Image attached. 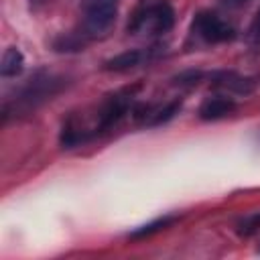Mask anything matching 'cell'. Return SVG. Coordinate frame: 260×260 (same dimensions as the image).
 <instances>
[{"label": "cell", "instance_id": "cell-1", "mask_svg": "<svg viewBox=\"0 0 260 260\" xmlns=\"http://www.w3.org/2000/svg\"><path fill=\"white\" fill-rule=\"evenodd\" d=\"M65 85H67V79L65 77H59V75L39 73V75L30 77L16 91V95L12 100H6L4 102V106H2V118L8 120L10 112L24 114V112H30V110L39 108L47 100H53Z\"/></svg>", "mask_w": 260, "mask_h": 260}, {"label": "cell", "instance_id": "cell-2", "mask_svg": "<svg viewBox=\"0 0 260 260\" xmlns=\"http://www.w3.org/2000/svg\"><path fill=\"white\" fill-rule=\"evenodd\" d=\"M175 24V10L169 0H154L134 12L128 22V32L134 35H167Z\"/></svg>", "mask_w": 260, "mask_h": 260}, {"label": "cell", "instance_id": "cell-3", "mask_svg": "<svg viewBox=\"0 0 260 260\" xmlns=\"http://www.w3.org/2000/svg\"><path fill=\"white\" fill-rule=\"evenodd\" d=\"M120 0H85L81 8V24L77 32L89 41L104 37L116 22Z\"/></svg>", "mask_w": 260, "mask_h": 260}, {"label": "cell", "instance_id": "cell-4", "mask_svg": "<svg viewBox=\"0 0 260 260\" xmlns=\"http://www.w3.org/2000/svg\"><path fill=\"white\" fill-rule=\"evenodd\" d=\"M134 89L136 87H126V89H120V91H114L112 95H108L102 104H100V108H98V112H95V122H93V126H91V132H93V136H98V134H102V132H106V130H110L112 126H116L126 114H130L132 112V104H134Z\"/></svg>", "mask_w": 260, "mask_h": 260}, {"label": "cell", "instance_id": "cell-5", "mask_svg": "<svg viewBox=\"0 0 260 260\" xmlns=\"http://www.w3.org/2000/svg\"><path fill=\"white\" fill-rule=\"evenodd\" d=\"M191 35L205 45H217V43L232 41L236 37V28L228 20H223L219 14L203 10L195 14L191 22Z\"/></svg>", "mask_w": 260, "mask_h": 260}, {"label": "cell", "instance_id": "cell-6", "mask_svg": "<svg viewBox=\"0 0 260 260\" xmlns=\"http://www.w3.org/2000/svg\"><path fill=\"white\" fill-rule=\"evenodd\" d=\"M181 110V100H173L167 104H136L132 108V116L142 126H160L169 122Z\"/></svg>", "mask_w": 260, "mask_h": 260}, {"label": "cell", "instance_id": "cell-7", "mask_svg": "<svg viewBox=\"0 0 260 260\" xmlns=\"http://www.w3.org/2000/svg\"><path fill=\"white\" fill-rule=\"evenodd\" d=\"M156 49L158 47H150V49H128V51L118 53L116 57L108 59L104 63V69L106 71H116V73L130 71V69L142 65V63H148L156 55Z\"/></svg>", "mask_w": 260, "mask_h": 260}, {"label": "cell", "instance_id": "cell-8", "mask_svg": "<svg viewBox=\"0 0 260 260\" xmlns=\"http://www.w3.org/2000/svg\"><path fill=\"white\" fill-rule=\"evenodd\" d=\"M209 79L213 85H217L230 93H240V95L252 93V89L256 85V81L252 77H244L236 71H215L209 75Z\"/></svg>", "mask_w": 260, "mask_h": 260}, {"label": "cell", "instance_id": "cell-9", "mask_svg": "<svg viewBox=\"0 0 260 260\" xmlns=\"http://www.w3.org/2000/svg\"><path fill=\"white\" fill-rule=\"evenodd\" d=\"M238 108V104L228 98V95H211V98H205L197 110L199 118L205 120V122H211V120H221L230 114H234Z\"/></svg>", "mask_w": 260, "mask_h": 260}, {"label": "cell", "instance_id": "cell-10", "mask_svg": "<svg viewBox=\"0 0 260 260\" xmlns=\"http://www.w3.org/2000/svg\"><path fill=\"white\" fill-rule=\"evenodd\" d=\"M22 69H24V57H22L20 49L8 47L2 55V61H0V75L2 77H16L22 73Z\"/></svg>", "mask_w": 260, "mask_h": 260}, {"label": "cell", "instance_id": "cell-11", "mask_svg": "<svg viewBox=\"0 0 260 260\" xmlns=\"http://www.w3.org/2000/svg\"><path fill=\"white\" fill-rule=\"evenodd\" d=\"M175 219H177L175 215H165V217H158V219H154V221H150V223H144V225H140L138 230H134V232L130 234V238H132V240H138V238L152 236V234H156V232H160V230L169 228V225H171Z\"/></svg>", "mask_w": 260, "mask_h": 260}, {"label": "cell", "instance_id": "cell-12", "mask_svg": "<svg viewBox=\"0 0 260 260\" xmlns=\"http://www.w3.org/2000/svg\"><path fill=\"white\" fill-rule=\"evenodd\" d=\"M258 230H260V211L258 213H252V215H246L244 219L238 221V228H236V232L240 236H252Z\"/></svg>", "mask_w": 260, "mask_h": 260}, {"label": "cell", "instance_id": "cell-13", "mask_svg": "<svg viewBox=\"0 0 260 260\" xmlns=\"http://www.w3.org/2000/svg\"><path fill=\"white\" fill-rule=\"evenodd\" d=\"M201 79H203L201 71H185V73H179L175 77V83H179V85H197Z\"/></svg>", "mask_w": 260, "mask_h": 260}, {"label": "cell", "instance_id": "cell-14", "mask_svg": "<svg viewBox=\"0 0 260 260\" xmlns=\"http://www.w3.org/2000/svg\"><path fill=\"white\" fill-rule=\"evenodd\" d=\"M248 41L260 45V8H258V12H256V16H254V20L248 28Z\"/></svg>", "mask_w": 260, "mask_h": 260}, {"label": "cell", "instance_id": "cell-15", "mask_svg": "<svg viewBox=\"0 0 260 260\" xmlns=\"http://www.w3.org/2000/svg\"><path fill=\"white\" fill-rule=\"evenodd\" d=\"M45 4H47V0H28V6H30L32 12H39Z\"/></svg>", "mask_w": 260, "mask_h": 260}, {"label": "cell", "instance_id": "cell-16", "mask_svg": "<svg viewBox=\"0 0 260 260\" xmlns=\"http://www.w3.org/2000/svg\"><path fill=\"white\" fill-rule=\"evenodd\" d=\"M221 4H225V6H232V8H238V6H244L246 2H250V0H219Z\"/></svg>", "mask_w": 260, "mask_h": 260}]
</instances>
